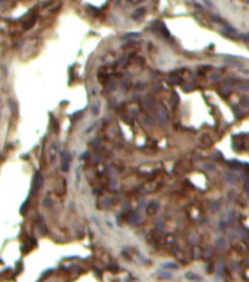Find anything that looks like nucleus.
Listing matches in <instances>:
<instances>
[{"mask_svg": "<svg viewBox=\"0 0 249 282\" xmlns=\"http://www.w3.org/2000/svg\"><path fill=\"white\" fill-rule=\"evenodd\" d=\"M43 182H44V179H43L41 172H37V174L34 175V178H32V185H31L32 194H35V192H38V191H40V188L43 187Z\"/></svg>", "mask_w": 249, "mask_h": 282, "instance_id": "f257e3e1", "label": "nucleus"}, {"mask_svg": "<svg viewBox=\"0 0 249 282\" xmlns=\"http://www.w3.org/2000/svg\"><path fill=\"white\" fill-rule=\"evenodd\" d=\"M70 166V154L67 151H62V171L67 172Z\"/></svg>", "mask_w": 249, "mask_h": 282, "instance_id": "f03ea898", "label": "nucleus"}, {"mask_svg": "<svg viewBox=\"0 0 249 282\" xmlns=\"http://www.w3.org/2000/svg\"><path fill=\"white\" fill-rule=\"evenodd\" d=\"M57 151H59L57 141H53V143H51V146H50V149H49V159H50V162H54V160H56Z\"/></svg>", "mask_w": 249, "mask_h": 282, "instance_id": "7ed1b4c3", "label": "nucleus"}, {"mask_svg": "<svg viewBox=\"0 0 249 282\" xmlns=\"http://www.w3.org/2000/svg\"><path fill=\"white\" fill-rule=\"evenodd\" d=\"M145 12H147V9L144 8V6H141V8H138L135 12L131 13V19H132V21H139V19L145 15Z\"/></svg>", "mask_w": 249, "mask_h": 282, "instance_id": "20e7f679", "label": "nucleus"}, {"mask_svg": "<svg viewBox=\"0 0 249 282\" xmlns=\"http://www.w3.org/2000/svg\"><path fill=\"white\" fill-rule=\"evenodd\" d=\"M35 21H37V15H32V18H28V21H25L24 22V30L31 28V26L35 24Z\"/></svg>", "mask_w": 249, "mask_h": 282, "instance_id": "39448f33", "label": "nucleus"}, {"mask_svg": "<svg viewBox=\"0 0 249 282\" xmlns=\"http://www.w3.org/2000/svg\"><path fill=\"white\" fill-rule=\"evenodd\" d=\"M186 278L188 279H192V281H201V276H196V275H193V273H186Z\"/></svg>", "mask_w": 249, "mask_h": 282, "instance_id": "423d86ee", "label": "nucleus"}, {"mask_svg": "<svg viewBox=\"0 0 249 282\" xmlns=\"http://www.w3.org/2000/svg\"><path fill=\"white\" fill-rule=\"evenodd\" d=\"M157 209H158V203H155V204H151V206L148 207V213H154Z\"/></svg>", "mask_w": 249, "mask_h": 282, "instance_id": "0eeeda50", "label": "nucleus"}, {"mask_svg": "<svg viewBox=\"0 0 249 282\" xmlns=\"http://www.w3.org/2000/svg\"><path fill=\"white\" fill-rule=\"evenodd\" d=\"M163 267H167V269H177L179 266L174 265V263H164V265H163Z\"/></svg>", "mask_w": 249, "mask_h": 282, "instance_id": "6e6552de", "label": "nucleus"}, {"mask_svg": "<svg viewBox=\"0 0 249 282\" xmlns=\"http://www.w3.org/2000/svg\"><path fill=\"white\" fill-rule=\"evenodd\" d=\"M126 2H128V5H139V3L145 2V0H126Z\"/></svg>", "mask_w": 249, "mask_h": 282, "instance_id": "1a4fd4ad", "label": "nucleus"}, {"mask_svg": "<svg viewBox=\"0 0 249 282\" xmlns=\"http://www.w3.org/2000/svg\"><path fill=\"white\" fill-rule=\"evenodd\" d=\"M243 37H245V38H246V40L249 41V34H243Z\"/></svg>", "mask_w": 249, "mask_h": 282, "instance_id": "9d476101", "label": "nucleus"}]
</instances>
